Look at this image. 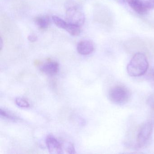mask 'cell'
<instances>
[{"mask_svg": "<svg viewBox=\"0 0 154 154\" xmlns=\"http://www.w3.org/2000/svg\"><path fill=\"white\" fill-rule=\"evenodd\" d=\"M2 47H3V41H2V38H1V51L2 50Z\"/></svg>", "mask_w": 154, "mask_h": 154, "instance_id": "18", "label": "cell"}, {"mask_svg": "<svg viewBox=\"0 0 154 154\" xmlns=\"http://www.w3.org/2000/svg\"><path fill=\"white\" fill-rule=\"evenodd\" d=\"M153 131V126L151 122H145L141 125L137 136L136 146L138 148H142L148 144L152 137Z\"/></svg>", "mask_w": 154, "mask_h": 154, "instance_id": "4", "label": "cell"}, {"mask_svg": "<svg viewBox=\"0 0 154 154\" xmlns=\"http://www.w3.org/2000/svg\"><path fill=\"white\" fill-rule=\"evenodd\" d=\"M0 113H1V115L2 116L4 117V118H6V119H8L12 121H16L17 119V118L16 116H14V115L7 111L2 109V108L0 110Z\"/></svg>", "mask_w": 154, "mask_h": 154, "instance_id": "13", "label": "cell"}, {"mask_svg": "<svg viewBox=\"0 0 154 154\" xmlns=\"http://www.w3.org/2000/svg\"><path fill=\"white\" fill-rule=\"evenodd\" d=\"M40 69L43 72L46 74L54 75L59 71V64L55 61H48L41 66Z\"/></svg>", "mask_w": 154, "mask_h": 154, "instance_id": "8", "label": "cell"}, {"mask_svg": "<svg viewBox=\"0 0 154 154\" xmlns=\"http://www.w3.org/2000/svg\"><path fill=\"white\" fill-rule=\"evenodd\" d=\"M65 30L73 36H78L81 32V26L70 23H67Z\"/></svg>", "mask_w": 154, "mask_h": 154, "instance_id": "10", "label": "cell"}, {"mask_svg": "<svg viewBox=\"0 0 154 154\" xmlns=\"http://www.w3.org/2000/svg\"><path fill=\"white\" fill-rule=\"evenodd\" d=\"M46 144L49 153L51 154H62L63 144L53 135H48L46 139Z\"/></svg>", "mask_w": 154, "mask_h": 154, "instance_id": "5", "label": "cell"}, {"mask_svg": "<svg viewBox=\"0 0 154 154\" xmlns=\"http://www.w3.org/2000/svg\"><path fill=\"white\" fill-rule=\"evenodd\" d=\"M66 18L71 24L82 26L85 22V16L79 6L72 2H69L66 4Z\"/></svg>", "mask_w": 154, "mask_h": 154, "instance_id": "2", "label": "cell"}, {"mask_svg": "<svg viewBox=\"0 0 154 154\" xmlns=\"http://www.w3.org/2000/svg\"><path fill=\"white\" fill-rule=\"evenodd\" d=\"M28 39L31 42H35L38 40V37L35 35H30L28 36Z\"/></svg>", "mask_w": 154, "mask_h": 154, "instance_id": "16", "label": "cell"}, {"mask_svg": "<svg viewBox=\"0 0 154 154\" xmlns=\"http://www.w3.org/2000/svg\"><path fill=\"white\" fill-rule=\"evenodd\" d=\"M119 1L121 3H123V2H125L126 0H119Z\"/></svg>", "mask_w": 154, "mask_h": 154, "instance_id": "19", "label": "cell"}, {"mask_svg": "<svg viewBox=\"0 0 154 154\" xmlns=\"http://www.w3.org/2000/svg\"><path fill=\"white\" fill-rule=\"evenodd\" d=\"M144 2L148 11L154 8V0H145Z\"/></svg>", "mask_w": 154, "mask_h": 154, "instance_id": "14", "label": "cell"}, {"mask_svg": "<svg viewBox=\"0 0 154 154\" xmlns=\"http://www.w3.org/2000/svg\"><path fill=\"white\" fill-rule=\"evenodd\" d=\"M149 78L154 82V69H152L150 70L149 73Z\"/></svg>", "mask_w": 154, "mask_h": 154, "instance_id": "17", "label": "cell"}, {"mask_svg": "<svg viewBox=\"0 0 154 154\" xmlns=\"http://www.w3.org/2000/svg\"><path fill=\"white\" fill-rule=\"evenodd\" d=\"M66 151L67 153H68V154H75L76 153L74 146L73 144H72V143H69L67 145L66 148Z\"/></svg>", "mask_w": 154, "mask_h": 154, "instance_id": "15", "label": "cell"}, {"mask_svg": "<svg viewBox=\"0 0 154 154\" xmlns=\"http://www.w3.org/2000/svg\"><path fill=\"white\" fill-rule=\"evenodd\" d=\"M16 104L18 106L22 108H28L30 107V104L26 99L18 97L16 99Z\"/></svg>", "mask_w": 154, "mask_h": 154, "instance_id": "12", "label": "cell"}, {"mask_svg": "<svg viewBox=\"0 0 154 154\" xmlns=\"http://www.w3.org/2000/svg\"><path fill=\"white\" fill-rule=\"evenodd\" d=\"M149 63L146 56L142 53H137L133 55L127 66L128 74L131 77L142 76L146 73Z\"/></svg>", "mask_w": 154, "mask_h": 154, "instance_id": "1", "label": "cell"}, {"mask_svg": "<svg viewBox=\"0 0 154 154\" xmlns=\"http://www.w3.org/2000/svg\"><path fill=\"white\" fill-rule=\"evenodd\" d=\"M94 49V45L90 40H82L79 42L77 45V52L79 54L82 55L90 54L93 52Z\"/></svg>", "mask_w": 154, "mask_h": 154, "instance_id": "6", "label": "cell"}, {"mask_svg": "<svg viewBox=\"0 0 154 154\" xmlns=\"http://www.w3.org/2000/svg\"><path fill=\"white\" fill-rule=\"evenodd\" d=\"M126 1L131 9L140 15H145L148 12L145 7L144 1L126 0Z\"/></svg>", "mask_w": 154, "mask_h": 154, "instance_id": "7", "label": "cell"}, {"mask_svg": "<svg viewBox=\"0 0 154 154\" xmlns=\"http://www.w3.org/2000/svg\"><path fill=\"white\" fill-rule=\"evenodd\" d=\"M36 25L41 29H48L50 25V19L47 16H40L37 17L35 19Z\"/></svg>", "mask_w": 154, "mask_h": 154, "instance_id": "9", "label": "cell"}, {"mask_svg": "<svg viewBox=\"0 0 154 154\" xmlns=\"http://www.w3.org/2000/svg\"><path fill=\"white\" fill-rule=\"evenodd\" d=\"M53 21L54 24L57 26L58 27L63 29H65L66 27L67 26V23H66L64 20L59 18L57 16H54L52 17Z\"/></svg>", "mask_w": 154, "mask_h": 154, "instance_id": "11", "label": "cell"}, {"mask_svg": "<svg viewBox=\"0 0 154 154\" xmlns=\"http://www.w3.org/2000/svg\"><path fill=\"white\" fill-rule=\"evenodd\" d=\"M109 100L117 104H124L129 100L131 97L130 91L125 86L115 85L110 88L108 94Z\"/></svg>", "mask_w": 154, "mask_h": 154, "instance_id": "3", "label": "cell"}]
</instances>
